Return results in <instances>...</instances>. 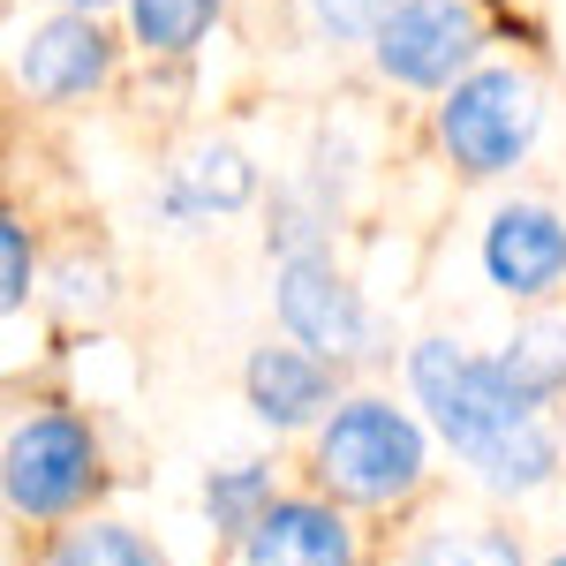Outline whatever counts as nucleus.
I'll return each mask as SVG.
<instances>
[{
    "mask_svg": "<svg viewBox=\"0 0 566 566\" xmlns=\"http://www.w3.org/2000/svg\"><path fill=\"white\" fill-rule=\"evenodd\" d=\"M408 370H416V392H423L431 423L499 491H528V483L552 476V431L536 423V400L506 386L499 363H476V355H461L453 340H423Z\"/></svg>",
    "mask_w": 566,
    "mask_h": 566,
    "instance_id": "nucleus-1",
    "label": "nucleus"
},
{
    "mask_svg": "<svg viewBox=\"0 0 566 566\" xmlns=\"http://www.w3.org/2000/svg\"><path fill=\"white\" fill-rule=\"evenodd\" d=\"M317 476L333 483L340 499H363V506H378V499H400L408 483L423 476V438L416 423L386 408V400H348L340 416H333V431L317 446Z\"/></svg>",
    "mask_w": 566,
    "mask_h": 566,
    "instance_id": "nucleus-2",
    "label": "nucleus"
},
{
    "mask_svg": "<svg viewBox=\"0 0 566 566\" xmlns=\"http://www.w3.org/2000/svg\"><path fill=\"white\" fill-rule=\"evenodd\" d=\"M544 122V106H536V84L514 76V69H483L469 84H453L446 98V114H438V129H446V151L469 167V175H499V167H514L528 151V136Z\"/></svg>",
    "mask_w": 566,
    "mask_h": 566,
    "instance_id": "nucleus-3",
    "label": "nucleus"
},
{
    "mask_svg": "<svg viewBox=\"0 0 566 566\" xmlns=\"http://www.w3.org/2000/svg\"><path fill=\"white\" fill-rule=\"evenodd\" d=\"M91 483V438L69 416H39L8 438V499L15 514H69Z\"/></svg>",
    "mask_w": 566,
    "mask_h": 566,
    "instance_id": "nucleus-4",
    "label": "nucleus"
},
{
    "mask_svg": "<svg viewBox=\"0 0 566 566\" xmlns=\"http://www.w3.org/2000/svg\"><path fill=\"white\" fill-rule=\"evenodd\" d=\"M476 53V8L469 0H400L378 31V69L400 84H446Z\"/></svg>",
    "mask_w": 566,
    "mask_h": 566,
    "instance_id": "nucleus-5",
    "label": "nucleus"
},
{
    "mask_svg": "<svg viewBox=\"0 0 566 566\" xmlns=\"http://www.w3.org/2000/svg\"><path fill=\"white\" fill-rule=\"evenodd\" d=\"M280 317L317 355L363 348V303H355V287L325 258H287V272H280Z\"/></svg>",
    "mask_w": 566,
    "mask_h": 566,
    "instance_id": "nucleus-6",
    "label": "nucleus"
},
{
    "mask_svg": "<svg viewBox=\"0 0 566 566\" xmlns=\"http://www.w3.org/2000/svg\"><path fill=\"white\" fill-rule=\"evenodd\" d=\"M483 272L506 287V295H544L566 272V227L544 205H506L483 234Z\"/></svg>",
    "mask_w": 566,
    "mask_h": 566,
    "instance_id": "nucleus-7",
    "label": "nucleus"
},
{
    "mask_svg": "<svg viewBox=\"0 0 566 566\" xmlns=\"http://www.w3.org/2000/svg\"><path fill=\"white\" fill-rule=\"evenodd\" d=\"M250 566H355V544L340 528V514L287 499L250 528Z\"/></svg>",
    "mask_w": 566,
    "mask_h": 566,
    "instance_id": "nucleus-8",
    "label": "nucleus"
},
{
    "mask_svg": "<svg viewBox=\"0 0 566 566\" xmlns=\"http://www.w3.org/2000/svg\"><path fill=\"white\" fill-rule=\"evenodd\" d=\"M106 76V39L91 31L84 15H53L23 39V84L45 98H76Z\"/></svg>",
    "mask_w": 566,
    "mask_h": 566,
    "instance_id": "nucleus-9",
    "label": "nucleus"
},
{
    "mask_svg": "<svg viewBox=\"0 0 566 566\" xmlns=\"http://www.w3.org/2000/svg\"><path fill=\"white\" fill-rule=\"evenodd\" d=\"M325 392H333V378H325L317 355H303V348H258L250 355V408H258L264 423L295 431V423H310L325 408Z\"/></svg>",
    "mask_w": 566,
    "mask_h": 566,
    "instance_id": "nucleus-10",
    "label": "nucleus"
},
{
    "mask_svg": "<svg viewBox=\"0 0 566 566\" xmlns=\"http://www.w3.org/2000/svg\"><path fill=\"white\" fill-rule=\"evenodd\" d=\"M499 370H506V386L528 392V400H544V392L566 386V325L559 317H544V325H522L506 355H499Z\"/></svg>",
    "mask_w": 566,
    "mask_h": 566,
    "instance_id": "nucleus-11",
    "label": "nucleus"
},
{
    "mask_svg": "<svg viewBox=\"0 0 566 566\" xmlns=\"http://www.w3.org/2000/svg\"><path fill=\"white\" fill-rule=\"evenodd\" d=\"M129 15H136V39L151 53H189L205 39V23L219 15V0H129Z\"/></svg>",
    "mask_w": 566,
    "mask_h": 566,
    "instance_id": "nucleus-12",
    "label": "nucleus"
},
{
    "mask_svg": "<svg viewBox=\"0 0 566 566\" xmlns=\"http://www.w3.org/2000/svg\"><path fill=\"white\" fill-rule=\"evenodd\" d=\"M175 197H181V205H219V212H227V205H242V197H250V159H242V151H227V144H219V151H197V159L181 167Z\"/></svg>",
    "mask_w": 566,
    "mask_h": 566,
    "instance_id": "nucleus-13",
    "label": "nucleus"
},
{
    "mask_svg": "<svg viewBox=\"0 0 566 566\" xmlns=\"http://www.w3.org/2000/svg\"><path fill=\"white\" fill-rule=\"evenodd\" d=\"M205 499H212V522L219 528H242V536L272 514V506H264V469H250V461H242V469H227V476H212Z\"/></svg>",
    "mask_w": 566,
    "mask_h": 566,
    "instance_id": "nucleus-14",
    "label": "nucleus"
},
{
    "mask_svg": "<svg viewBox=\"0 0 566 566\" xmlns=\"http://www.w3.org/2000/svg\"><path fill=\"white\" fill-rule=\"evenodd\" d=\"M53 566H159L144 544H136L129 528H76L69 544H61V559Z\"/></svg>",
    "mask_w": 566,
    "mask_h": 566,
    "instance_id": "nucleus-15",
    "label": "nucleus"
},
{
    "mask_svg": "<svg viewBox=\"0 0 566 566\" xmlns=\"http://www.w3.org/2000/svg\"><path fill=\"white\" fill-rule=\"evenodd\" d=\"M408 566H522V559H514V544H506V536L469 528V536H431Z\"/></svg>",
    "mask_w": 566,
    "mask_h": 566,
    "instance_id": "nucleus-16",
    "label": "nucleus"
},
{
    "mask_svg": "<svg viewBox=\"0 0 566 566\" xmlns=\"http://www.w3.org/2000/svg\"><path fill=\"white\" fill-rule=\"evenodd\" d=\"M392 8H400V0H317L325 31H340V39H378L392 23Z\"/></svg>",
    "mask_w": 566,
    "mask_h": 566,
    "instance_id": "nucleus-17",
    "label": "nucleus"
},
{
    "mask_svg": "<svg viewBox=\"0 0 566 566\" xmlns=\"http://www.w3.org/2000/svg\"><path fill=\"white\" fill-rule=\"evenodd\" d=\"M0 264H8V287H0V303L23 310V295H31V242H23V227H15V219L0 227Z\"/></svg>",
    "mask_w": 566,
    "mask_h": 566,
    "instance_id": "nucleus-18",
    "label": "nucleus"
},
{
    "mask_svg": "<svg viewBox=\"0 0 566 566\" xmlns=\"http://www.w3.org/2000/svg\"><path fill=\"white\" fill-rule=\"evenodd\" d=\"M76 8H106V0H76Z\"/></svg>",
    "mask_w": 566,
    "mask_h": 566,
    "instance_id": "nucleus-19",
    "label": "nucleus"
},
{
    "mask_svg": "<svg viewBox=\"0 0 566 566\" xmlns=\"http://www.w3.org/2000/svg\"><path fill=\"white\" fill-rule=\"evenodd\" d=\"M552 566H566V552H559V559H552Z\"/></svg>",
    "mask_w": 566,
    "mask_h": 566,
    "instance_id": "nucleus-20",
    "label": "nucleus"
}]
</instances>
